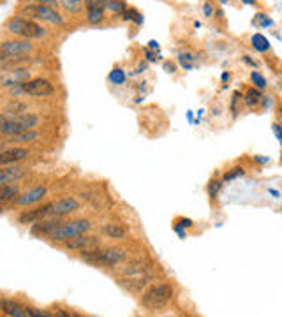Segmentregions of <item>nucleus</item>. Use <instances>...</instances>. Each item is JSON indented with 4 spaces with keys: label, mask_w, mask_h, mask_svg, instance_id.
<instances>
[{
    "label": "nucleus",
    "mask_w": 282,
    "mask_h": 317,
    "mask_svg": "<svg viewBox=\"0 0 282 317\" xmlns=\"http://www.w3.org/2000/svg\"><path fill=\"white\" fill-rule=\"evenodd\" d=\"M37 124H39V116L34 113H21V115L13 111L0 113V134L13 136L23 131H32L37 127Z\"/></svg>",
    "instance_id": "1"
},
{
    "label": "nucleus",
    "mask_w": 282,
    "mask_h": 317,
    "mask_svg": "<svg viewBox=\"0 0 282 317\" xmlns=\"http://www.w3.org/2000/svg\"><path fill=\"white\" fill-rule=\"evenodd\" d=\"M80 257L94 266H117L127 261V252L122 249H88L81 250Z\"/></svg>",
    "instance_id": "2"
},
{
    "label": "nucleus",
    "mask_w": 282,
    "mask_h": 317,
    "mask_svg": "<svg viewBox=\"0 0 282 317\" xmlns=\"http://www.w3.org/2000/svg\"><path fill=\"white\" fill-rule=\"evenodd\" d=\"M7 32L14 35H20L23 39H41L46 35V30L41 27L39 23H36L34 20L23 16V14H16V16H11L6 23Z\"/></svg>",
    "instance_id": "3"
},
{
    "label": "nucleus",
    "mask_w": 282,
    "mask_h": 317,
    "mask_svg": "<svg viewBox=\"0 0 282 317\" xmlns=\"http://www.w3.org/2000/svg\"><path fill=\"white\" fill-rule=\"evenodd\" d=\"M171 300L173 287L169 284H155V286H150L143 293L141 303H143V307L150 308V310H159V308H164Z\"/></svg>",
    "instance_id": "4"
},
{
    "label": "nucleus",
    "mask_w": 282,
    "mask_h": 317,
    "mask_svg": "<svg viewBox=\"0 0 282 317\" xmlns=\"http://www.w3.org/2000/svg\"><path fill=\"white\" fill-rule=\"evenodd\" d=\"M20 14L30 18V20H39L44 23L51 25H64V18L62 14H58L57 9L48 6H39V4H25L20 9Z\"/></svg>",
    "instance_id": "5"
},
{
    "label": "nucleus",
    "mask_w": 282,
    "mask_h": 317,
    "mask_svg": "<svg viewBox=\"0 0 282 317\" xmlns=\"http://www.w3.org/2000/svg\"><path fill=\"white\" fill-rule=\"evenodd\" d=\"M92 229V222L88 219H76L70 220V222H62L60 226L57 227L53 234H51V240L53 242H65V240L78 236V234L88 233Z\"/></svg>",
    "instance_id": "6"
},
{
    "label": "nucleus",
    "mask_w": 282,
    "mask_h": 317,
    "mask_svg": "<svg viewBox=\"0 0 282 317\" xmlns=\"http://www.w3.org/2000/svg\"><path fill=\"white\" fill-rule=\"evenodd\" d=\"M34 50V44L28 39H7L0 44V64L14 57H21V55H28Z\"/></svg>",
    "instance_id": "7"
},
{
    "label": "nucleus",
    "mask_w": 282,
    "mask_h": 317,
    "mask_svg": "<svg viewBox=\"0 0 282 317\" xmlns=\"http://www.w3.org/2000/svg\"><path fill=\"white\" fill-rule=\"evenodd\" d=\"M18 92L25 95H32V97H48L55 92V87L51 81L44 80V78H34V80H28L25 83L16 85Z\"/></svg>",
    "instance_id": "8"
},
{
    "label": "nucleus",
    "mask_w": 282,
    "mask_h": 317,
    "mask_svg": "<svg viewBox=\"0 0 282 317\" xmlns=\"http://www.w3.org/2000/svg\"><path fill=\"white\" fill-rule=\"evenodd\" d=\"M99 245V238L97 236H90V234H78V236H73L64 242V249L65 250H88V249H95Z\"/></svg>",
    "instance_id": "9"
},
{
    "label": "nucleus",
    "mask_w": 282,
    "mask_h": 317,
    "mask_svg": "<svg viewBox=\"0 0 282 317\" xmlns=\"http://www.w3.org/2000/svg\"><path fill=\"white\" fill-rule=\"evenodd\" d=\"M30 80V71L25 67H14L9 71H4L0 76V85L2 87H14V85L25 83Z\"/></svg>",
    "instance_id": "10"
},
{
    "label": "nucleus",
    "mask_w": 282,
    "mask_h": 317,
    "mask_svg": "<svg viewBox=\"0 0 282 317\" xmlns=\"http://www.w3.org/2000/svg\"><path fill=\"white\" fill-rule=\"evenodd\" d=\"M78 208H80V201H78L76 197H73V196L62 197V199H58V201L51 203L50 217H65V215H69V213L76 212Z\"/></svg>",
    "instance_id": "11"
},
{
    "label": "nucleus",
    "mask_w": 282,
    "mask_h": 317,
    "mask_svg": "<svg viewBox=\"0 0 282 317\" xmlns=\"http://www.w3.org/2000/svg\"><path fill=\"white\" fill-rule=\"evenodd\" d=\"M60 224H62L60 217H46V219H41L32 226V234H36V236H51Z\"/></svg>",
    "instance_id": "12"
},
{
    "label": "nucleus",
    "mask_w": 282,
    "mask_h": 317,
    "mask_svg": "<svg viewBox=\"0 0 282 317\" xmlns=\"http://www.w3.org/2000/svg\"><path fill=\"white\" fill-rule=\"evenodd\" d=\"M30 152L27 148H21V146H13V148H7L4 152H0V168L11 164H18V162L25 161Z\"/></svg>",
    "instance_id": "13"
},
{
    "label": "nucleus",
    "mask_w": 282,
    "mask_h": 317,
    "mask_svg": "<svg viewBox=\"0 0 282 317\" xmlns=\"http://www.w3.org/2000/svg\"><path fill=\"white\" fill-rule=\"evenodd\" d=\"M87 7V20L92 25H99L104 20V0H85Z\"/></svg>",
    "instance_id": "14"
},
{
    "label": "nucleus",
    "mask_w": 282,
    "mask_h": 317,
    "mask_svg": "<svg viewBox=\"0 0 282 317\" xmlns=\"http://www.w3.org/2000/svg\"><path fill=\"white\" fill-rule=\"evenodd\" d=\"M27 175V168L18 164H11V166H4L0 168V185H7V183H13L21 180Z\"/></svg>",
    "instance_id": "15"
},
{
    "label": "nucleus",
    "mask_w": 282,
    "mask_h": 317,
    "mask_svg": "<svg viewBox=\"0 0 282 317\" xmlns=\"http://www.w3.org/2000/svg\"><path fill=\"white\" fill-rule=\"evenodd\" d=\"M51 215V203H46V205L39 206L36 210H28V212L21 213L20 215V222L21 224H30V222H37L41 219H46V217Z\"/></svg>",
    "instance_id": "16"
},
{
    "label": "nucleus",
    "mask_w": 282,
    "mask_h": 317,
    "mask_svg": "<svg viewBox=\"0 0 282 317\" xmlns=\"http://www.w3.org/2000/svg\"><path fill=\"white\" fill-rule=\"evenodd\" d=\"M0 310H2L6 315H11V317H28L30 315V308L23 307V305H20L18 301H13V300L0 301Z\"/></svg>",
    "instance_id": "17"
},
{
    "label": "nucleus",
    "mask_w": 282,
    "mask_h": 317,
    "mask_svg": "<svg viewBox=\"0 0 282 317\" xmlns=\"http://www.w3.org/2000/svg\"><path fill=\"white\" fill-rule=\"evenodd\" d=\"M148 282H150V277H148L147 273L145 275H132V277H124V279L118 280L120 286H124L125 289L132 291V293H139V291H143L145 287H147Z\"/></svg>",
    "instance_id": "18"
},
{
    "label": "nucleus",
    "mask_w": 282,
    "mask_h": 317,
    "mask_svg": "<svg viewBox=\"0 0 282 317\" xmlns=\"http://www.w3.org/2000/svg\"><path fill=\"white\" fill-rule=\"evenodd\" d=\"M48 189L46 187H36V189H32L30 192L23 194L21 197H16L14 199V203H16L18 206H27V205H34V203L41 201L44 196H46Z\"/></svg>",
    "instance_id": "19"
},
{
    "label": "nucleus",
    "mask_w": 282,
    "mask_h": 317,
    "mask_svg": "<svg viewBox=\"0 0 282 317\" xmlns=\"http://www.w3.org/2000/svg\"><path fill=\"white\" fill-rule=\"evenodd\" d=\"M148 271L147 264L143 261H131L122 268V275L124 277H132V275H145Z\"/></svg>",
    "instance_id": "20"
},
{
    "label": "nucleus",
    "mask_w": 282,
    "mask_h": 317,
    "mask_svg": "<svg viewBox=\"0 0 282 317\" xmlns=\"http://www.w3.org/2000/svg\"><path fill=\"white\" fill-rule=\"evenodd\" d=\"M102 231H104L106 236L111 240H122L127 236V231H125V227L120 226V224H106V226L102 227Z\"/></svg>",
    "instance_id": "21"
},
{
    "label": "nucleus",
    "mask_w": 282,
    "mask_h": 317,
    "mask_svg": "<svg viewBox=\"0 0 282 317\" xmlns=\"http://www.w3.org/2000/svg\"><path fill=\"white\" fill-rule=\"evenodd\" d=\"M18 194H20V189L16 185H11V183L0 185V205H4L7 201H14L18 197Z\"/></svg>",
    "instance_id": "22"
},
{
    "label": "nucleus",
    "mask_w": 282,
    "mask_h": 317,
    "mask_svg": "<svg viewBox=\"0 0 282 317\" xmlns=\"http://www.w3.org/2000/svg\"><path fill=\"white\" fill-rule=\"evenodd\" d=\"M37 138H39V132H37L36 129H32V131H23V132H18V134L9 136V141L11 143H30V141H36Z\"/></svg>",
    "instance_id": "23"
},
{
    "label": "nucleus",
    "mask_w": 282,
    "mask_h": 317,
    "mask_svg": "<svg viewBox=\"0 0 282 317\" xmlns=\"http://www.w3.org/2000/svg\"><path fill=\"white\" fill-rule=\"evenodd\" d=\"M104 7L108 11H111L113 14H117V16L127 9V6H125V0H104Z\"/></svg>",
    "instance_id": "24"
},
{
    "label": "nucleus",
    "mask_w": 282,
    "mask_h": 317,
    "mask_svg": "<svg viewBox=\"0 0 282 317\" xmlns=\"http://www.w3.org/2000/svg\"><path fill=\"white\" fill-rule=\"evenodd\" d=\"M259 101H261V92H259V88H251L245 94V104L249 108L259 104Z\"/></svg>",
    "instance_id": "25"
},
{
    "label": "nucleus",
    "mask_w": 282,
    "mask_h": 317,
    "mask_svg": "<svg viewBox=\"0 0 282 317\" xmlns=\"http://www.w3.org/2000/svg\"><path fill=\"white\" fill-rule=\"evenodd\" d=\"M85 0H58V4H60L65 11H69V13H78V11L81 9V4Z\"/></svg>",
    "instance_id": "26"
},
{
    "label": "nucleus",
    "mask_w": 282,
    "mask_h": 317,
    "mask_svg": "<svg viewBox=\"0 0 282 317\" xmlns=\"http://www.w3.org/2000/svg\"><path fill=\"white\" fill-rule=\"evenodd\" d=\"M252 44H254V48L259 51L268 50V43H266V39L263 37V35H254V37H252Z\"/></svg>",
    "instance_id": "27"
},
{
    "label": "nucleus",
    "mask_w": 282,
    "mask_h": 317,
    "mask_svg": "<svg viewBox=\"0 0 282 317\" xmlns=\"http://www.w3.org/2000/svg\"><path fill=\"white\" fill-rule=\"evenodd\" d=\"M243 175H245V169H243V168H233L231 171L228 173V175H224L222 182H229V180H235V178H238V176H243Z\"/></svg>",
    "instance_id": "28"
},
{
    "label": "nucleus",
    "mask_w": 282,
    "mask_h": 317,
    "mask_svg": "<svg viewBox=\"0 0 282 317\" xmlns=\"http://www.w3.org/2000/svg\"><path fill=\"white\" fill-rule=\"evenodd\" d=\"M25 4H39V6H48V7H53V9H57L60 4H58V0H23Z\"/></svg>",
    "instance_id": "29"
},
{
    "label": "nucleus",
    "mask_w": 282,
    "mask_h": 317,
    "mask_svg": "<svg viewBox=\"0 0 282 317\" xmlns=\"http://www.w3.org/2000/svg\"><path fill=\"white\" fill-rule=\"evenodd\" d=\"M251 80L254 81V85L256 87L259 88V90H263V88L266 87V80L263 78L261 74H259V72H256V71H252V74H251Z\"/></svg>",
    "instance_id": "30"
},
{
    "label": "nucleus",
    "mask_w": 282,
    "mask_h": 317,
    "mask_svg": "<svg viewBox=\"0 0 282 317\" xmlns=\"http://www.w3.org/2000/svg\"><path fill=\"white\" fill-rule=\"evenodd\" d=\"M221 187H222V182H219V180H211L210 182V185H208V194H210V197H217V194H219V190H221Z\"/></svg>",
    "instance_id": "31"
},
{
    "label": "nucleus",
    "mask_w": 282,
    "mask_h": 317,
    "mask_svg": "<svg viewBox=\"0 0 282 317\" xmlns=\"http://www.w3.org/2000/svg\"><path fill=\"white\" fill-rule=\"evenodd\" d=\"M110 80L113 81V83H117V85H120V83H124V80H125V74H124V71L122 69H115L113 72L110 74Z\"/></svg>",
    "instance_id": "32"
},
{
    "label": "nucleus",
    "mask_w": 282,
    "mask_h": 317,
    "mask_svg": "<svg viewBox=\"0 0 282 317\" xmlns=\"http://www.w3.org/2000/svg\"><path fill=\"white\" fill-rule=\"evenodd\" d=\"M180 62L185 69H191L192 67V62H194V57H191L189 53H180Z\"/></svg>",
    "instance_id": "33"
},
{
    "label": "nucleus",
    "mask_w": 282,
    "mask_h": 317,
    "mask_svg": "<svg viewBox=\"0 0 282 317\" xmlns=\"http://www.w3.org/2000/svg\"><path fill=\"white\" fill-rule=\"evenodd\" d=\"M240 99H242V94H238V92H236V94L233 95V101H231V111L235 113V115H236V102H238Z\"/></svg>",
    "instance_id": "34"
},
{
    "label": "nucleus",
    "mask_w": 282,
    "mask_h": 317,
    "mask_svg": "<svg viewBox=\"0 0 282 317\" xmlns=\"http://www.w3.org/2000/svg\"><path fill=\"white\" fill-rule=\"evenodd\" d=\"M203 11H205V16L210 18L211 13H214V6H211V2H205V6H203Z\"/></svg>",
    "instance_id": "35"
},
{
    "label": "nucleus",
    "mask_w": 282,
    "mask_h": 317,
    "mask_svg": "<svg viewBox=\"0 0 282 317\" xmlns=\"http://www.w3.org/2000/svg\"><path fill=\"white\" fill-rule=\"evenodd\" d=\"M280 125L279 124H275V125H273V131H275L277 132V136H279V139H280V143H282V131H280Z\"/></svg>",
    "instance_id": "36"
},
{
    "label": "nucleus",
    "mask_w": 282,
    "mask_h": 317,
    "mask_svg": "<svg viewBox=\"0 0 282 317\" xmlns=\"http://www.w3.org/2000/svg\"><path fill=\"white\" fill-rule=\"evenodd\" d=\"M164 69L168 72H175V65H173V64H164Z\"/></svg>",
    "instance_id": "37"
},
{
    "label": "nucleus",
    "mask_w": 282,
    "mask_h": 317,
    "mask_svg": "<svg viewBox=\"0 0 282 317\" xmlns=\"http://www.w3.org/2000/svg\"><path fill=\"white\" fill-rule=\"evenodd\" d=\"M228 78H229V74L228 72H224V74H222V81H228Z\"/></svg>",
    "instance_id": "38"
},
{
    "label": "nucleus",
    "mask_w": 282,
    "mask_h": 317,
    "mask_svg": "<svg viewBox=\"0 0 282 317\" xmlns=\"http://www.w3.org/2000/svg\"><path fill=\"white\" fill-rule=\"evenodd\" d=\"M245 4H254V0H243Z\"/></svg>",
    "instance_id": "39"
},
{
    "label": "nucleus",
    "mask_w": 282,
    "mask_h": 317,
    "mask_svg": "<svg viewBox=\"0 0 282 317\" xmlns=\"http://www.w3.org/2000/svg\"><path fill=\"white\" fill-rule=\"evenodd\" d=\"M221 2H222V4H228V2H229V0H221Z\"/></svg>",
    "instance_id": "40"
}]
</instances>
